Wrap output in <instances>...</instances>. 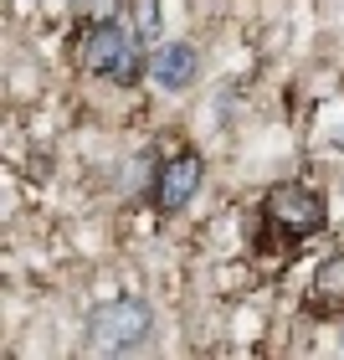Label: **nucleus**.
Listing matches in <instances>:
<instances>
[{
  "label": "nucleus",
  "instance_id": "obj_1",
  "mask_svg": "<svg viewBox=\"0 0 344 360\" xmlns=\"http://www.w3.org/2000/svg\"><path fill=\"white\" fill-rule=\"evenodd\" d=\"M324 226H329L324 195L303 180H283L257 206V252H293L298 242L319 237Z\"/></svg>",
  "mask_w": 344,
  "mask_h": 360
},
{
  "label": "nucleus",
  "instance_id": "obj_3",
  "mask_svg": "<svg viewBox=\"0 0 344 360\" xmlns=\"http://www.w3.org/2000/svg\"><path fill=\"white\" fill-rule=\"evenodd\" d=\"M154 330V314L144 299H108L88 309L83 319V335H88V350L98 355H124V350H139L144 340H150Z\"/></svg>",
  "mask_w": 344,
  "mask_h": 360
},
{
  "label": "nucleus",
  "instance_id": "obj_6",
  "mask_svg": "<svg viewBox=\"0 0 344 360\" xmlns=\"http://www.w3.org/2000/svg\"><path fill=\"white\" fill-rule=\"evenodd\" d=\"M195 72H201V57H195L190 41H165L150 62V83L165 93H185L195 83Z\"/></svg>",
  "mask_w": 344,
  "mask_h": 360
},
{
  "label": "nucleus",
  "instance_id": "obj_5",
  "mask_svg": "<svg viewBox=\"0 0 344 360\" xmlns=\"http://www.w3.org/2000/svg\"><path fill=\"white\" fill-rule=\"evenodd\" d=\"M303 314L308 319H339L344 314V252H334L329 263H319L314 283L303 293Z\"/></svg>",
  "mask_w": 344,
  "mask_h": 360
},
{
  "label": "nucleus",
  "instance_id": "obj_7",
  "mask_svg": "<svg viewBox=\"0 0 344 360\" xmlns=\"http://www.w3.org/2000/svg\"><path fill=\"white\" fill-rule=\"evenodd\" d=\"M134 37L144 46H159L165 37V15H159V0H134Z\"/></svg>",
  "mask_w": 344,
  "mask_h": 360
},
{
  "label": "nucleus",
  "instance_id": "obj_4",
  "mask_svg": "<svg viewBox=\"0 0 344 360\" xmlns=\"http://www.w3.org/2000/svg\"><path fill=\"white\" fill-rule=\"evenodd\" d=\"M201 180H206V165H201V155L195 150H180L170 155L165 165L154 170V191H150V201L159 217H175V211H185L195 201V191H201Z\"/></svg>",
  "mask_w": 344,
  "mask_h": 360
},
{
  "label": "nucleus",
  "instance_id": "obj_2",
  "mask_svg": "<svg viewBox=\"0 0 344 360\" xmlns=\"http://www.w3.org/2000/svg\"><path fill=\"white\" fill-rule=\"evenodd\" d=\"M72 62L113 88H128L144 72V41L119 21H83L72 37Z\"/></svg>",
  "mask_w": 344,
  "mask_h": 360
}]
</instances>
